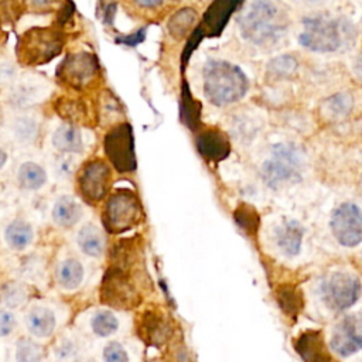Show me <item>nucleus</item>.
Here are the masks:
<instances>
[{
    "instance_id": "obj_5",
    "label": "nucleus",
    "mask_w": 362,
    "mask_h": 362,
    "mask_svg": "<svg viewBox=\"0 0 362 362\" xmlns=\"http://www.w3.org/2000/svg\"><path fill=\"white\" fill-rule=\"evenodd\" d=\"M320 297L327 308L344 311L351 308L362 293L359 277L346 272H332L320 283Z\"/></svg>"
},
{
    "instance_id": "obj_31",
    "label": "nucleus",
    "mask_w": 362,
    "mask_h": 362,
    "mask_svg": "<svg viewBox=\"0 0 362 362\" xmlns=\"http://www.w3.org/2000/svg\"><path fill=\"white\" fill-rule=\"evenodd\" d=\"M195 20H197V16H195L194 10H191V8L180 10L170 20L168 31L171 33V35H174L177 38H181V37H184L189 31V28L195 23Z\"/></svg>"
},
{
    "instance_id": "obj_39",
    "label": "nucleus",
    "mask_w": 362,
    "mask_h": 362,
    "mask_svg": "<svg viewBox=\"0 0 362 362\" xmlns=\"http://www.w3.org/2000/svg\"><path fill=\"white\" fill-rule=\"evenodd\" d=\"M0 156H1V161H0V170L3 171L7 165V151L4 147H1V151H0Z\"/></svg>"
},
{
    "instance_id": "obj_1",
    "label": "nucleus",
    "mask_w": 362,
    "mask_h": 362,
    "mask_svg": "<svg viewBox=\"0 0 362 362\" xmlns=\"http://www.w3.org/2000/svg\"><path fill=\"white\" fill-rule=\"evenodd\" d=\"M240 35L255 47L272 48L288 30V17L274 0H249L236 17Z\"/></svg>"
},
{
    "instance_id": "obj_18",
    "label": "nucleus",
    "mask_w": 362,
    "mask_h": 362,
    "mask_svg": "<svg viewBox=\"0 0 362 362\" xmlns=\"http://www.w3.org/2000/svg\"><path fill=\"white\" fill-rule=\"evenodd\" d=\"M85 280V266L75 256H65L55 266V281L64 291L78 290Z\"/></svg>"
},
{
    "instance_id": "obj_32",
    "label": "nucleus",
    "mask_w": 362,
    "mask_h": 362,
    "mask_svg": "<svg viewBox=\"0 0 362 362\" xmlns=\"http://www.w3.org/2000/svg\"><path fill=\"white\" fill-rule=\"evenodd\" d=\"M297 65H298V62L294 57H291V55H279L267 64V72L273 78L284 79V78L291 76L296 72Z\"/></svg>"
},
{
    "instance_id": "obj_15",
    "label": "nucleus",
    "mask_w": 362,
    "mask_h": 362,
    "mask_svg": "<svg viewBox=\"0 0 362 362\" xmlns=\"http://www.w3.org/2000/svg\"><path fill=\"white\" fill-rule=\"evenodd\" d=\"M82 202L69 194H61L54 198L49 206V216L55 226L69 229L76 226L83 216Z\"/></svg>"
},
{
    "instance_id": "obj_36",
    "label": "nucleus",
    "mask_w": 362,
    "mask_h": 362,
    "mask_svg": "<svg viewBox=\"0 0 362 362\" xmlns=\"http://www.w3.org/2000/svg\"><path fill=\"white\" fill-rule=\"evenodd\" d=\"M280 303L284 311L288 314H296L301 308V297L296 290H286L280 296Z\"/></svg>"
},
{
    "instance_id": "obj_2",
    "label": "nucleus",
    "mask_w": 362,
    "mask_h": 362,
    "mask_svg": "<svg viewBox=\"0 0 362 362\" xmlns=\"http://www.w3.org/2000/svg\"><path fill=\"white\" fill-rule=\"evenodd\" d=\"M249 78L240 66L225 59H208L202 68V90L206 100L218 107L230 106L249 90Z\"/></svg>"
},
{
    "instance_id": "obj_16",
    "label": "nucleus",
    "mask_w": 362,
    "mask_h": 362,
    "mask_svg": "<svg viewBox=\"0 0 362 362\" xmlns=\"http://www.w3.org/2000/svg\"><path fill=\"white\" fill-rule=\"evenodd\" d=\"M74 243L78 250L90 259H100L106 249V239L102 229L92 223H82L74 235Z\"/></svg>"
},
{
    "instance_id": "obj_9",
    "label": "nucleus",
    "mask_w": 362,
    "mask_h": 362,
    "mask_svg": "<svg viewBox=\"0 0 362 362\" xmlns=\"http://www.w3.org/2000/svg\"><path fill=\"white\" fill-rule=\"evenodd\" d=\"M98 72L99 65L92 54L76 52L62 61L57 71V76L66 86L81 90L96 78Z\"/></svg>"
},
{
    "instance_id": "obj_7",
    "label": "nucleus",
    "mask_w": 362,
    "mask_h": 362,
    "mask_svg": "<svg viewBox=\"0 0 362 362\" xmlns=\"http://www.w3.org/2000/svg\"><path fill=\"white\" fill-rule=\"evenodd\" d=\"M329 228L341 246H358L362 242V209L354 202L339 204L331 214Z\"/></svg>"
},
{
    "instance_id": "obj_12",
    "label": "nucleus",
    "mask_w": 362,
    "mask_h": 362,
    "mask_svg": "<svg viewBox=\"0 0 362 362\" xmlns=\"http://www.w3.org/2000/svg\"><path fill=\"white\" fill-rule=\"evenodd\" d=\"M79 189L83 198L100 201L110 185V168L102 160H92L83 165L78 178Z\"/></svg>"
},
{
    "instance_id": "obj_19",
    "label": "nucleus",
    "mask_w": 362,
    "mask_h": 362,
    "mask_svg": "<svg viewBox=\"0 0 362 362\" xmlns=\"http://www.w3.org/2000/svg\"><path fill=\"white\" fill-rule=\"evenodd\" d=\"M51 144L55 151L65 153V154H81L85 148V139L82 130L71 122L59 124L52 136Z\"/></svg>"
},
{
    "instance_id": "obj_33",
    "label": "nucleus",
    "mask_w": 362,
    "mask_h": 362,
    "mask_svg": "<svg viewBox=\"0 0 362 362\" xmlns=\"http://www.w3.org/2000/svg\"><path fill=\"white\" fill-rule=\"evenodd\" d=\"M129 348L120 341H109L100 349L102 362H130Z\"/></svg>"
},
{
    "instance_id": "obj_29",
    "label": "nucleus",
    "mask_w": 362,
    "mask_h": 362,
    "mask_svg": "<svg viewBox=\"0 0 362 362\" xmlns=\"http://www.w3.org/2000/svg\"><path fill=\"white\" fill-rule=\"evenodd\" d=\"M27 298H28V290L21 283L10 281L3 286L1 300H3L4 308H11V310L18 308L25 303Z\"/></svg>"
},
{
    "instance_id": "obj_6",
    "label": "nucleus",
    "mask_w": 362,
    "mask_h": 362,
    "mask_svg": "<svg viewBox=\"0 0 362 362\" xmlns=\"http://www.w3.org/2000/svg\"><path fill=\"white\" fill-rule=\"evenodd\" d=\"M62 37L52 28H33L24 34L18 44V58L28 65L44 64L62 49Z\"/></svg>"
},
{
    "instance_id": "obj_34",
    "label": "nucleus",
    "mask_w": 362,
    "mask_h": 362,
    "mask_svg": "<svg viewBox=\"0 0 362 362\" xmlns=\"http://www.w3.org/2000/svg\"><path fill=\"white\" fill-rule=\"evenodd\" d=\"M59 115L64 116L68 122L75 123V122H82L86 117V109L79 100H61L58 106Z\"/></svg>"
},
{
    "instance_id": "obj_37",
    "label": "nucleus",
    "mask_w": 362,
    "mask_h": 362,
    "mask_svg": "<svg viewBox=\"0 0 362 362\" xmlns=\"http://www.w3.org/2000/svg\"><path fill=\"white\" fill-rule=\"evenodd\" d=\"M133 1L143 8H156L165 3V0H133Z\"/></svg>"
},
{
    "instance_id": "obj_30",
    "label": "nucleus",
    "mask_w": 362,
    "mask_h": 362,
    "mask_svg": "<svg viewBox=\"0 0 362 362\" xmlns=\"http://www.w3.org/2000/svg\"><path fill=\"white\" fill-rule=\"evenodd\" d=\"M51 168H52V174L58 180H64V181L69 180L78 168V161L75 158V154L58 153L51 161Z\"/></svg>"
},
{
    "instance_id": "obj_25",
    "label": "nucleus",
    "mask_w": 362,
    "mask_h": 362,
    "mask_svg": "<svg viewBox=\"0 0 362 362\" xmlns=\"http://www.w3.org/2000/svg\"><path fill=\"white\" fill-rule=\"evenodd\" d=\"M11 355L14 362H42L44 348L35 341V338L21 337L14 342Z\"/></svg>"
},
{
    "instance_id": "obj_27",
    "label": "nucleus",
    "mask_w": 362,
    "mask_h": 362,
    "mask_svg": "<svg viewBox=\"0 0 362 362\" xmlns=\"http://www.w3.org/2000/svg\"><path fill=\"white\" fill-rule=\"evenodd\" d=\"M198 148L202 156L211 160H221L228 154V143L219 133H205L198 139Z\"/></svg>"
},
{
    "instance_id": "obj_3",
    "label": "nucleus",
    "mask_w": 362,
    "mask_h": 362,
    "mask_svg": "<svg viewBox=\"0 0 362 362\" xmlns=\"http://www.w3.org/2000/svg\"><path fill=\"white\" fill-rule=\"evenodd\" d=\"M304 170L305 154L293 141H277L272 144L257 165L262 182L274 191L301 181Z\"/></svg>"
},
{
    "instance_id": "obj_20",
    "label": "nucleus",
    "mask_w": 362,
    "mask_h": 362,
    "mask_svg": "<svg viewBox=\"0 0 362 362\" xmlns=\"http://www.w3.org/2000/svg\"><path fill=\"white\" fill-rule=\"evenodd\" d=\"M296 349L304 362H338L325 348L320 331H307L296 342Z\"/></svg>"
},
{
    "instance_id": "obj_17",
    "label": "nucleus",
    "mask_w": 362,
    "mask_h": 362,
    "mask_svg": "<svg viewBox=\"0 0 362 362\" xmlns=\"http://www.w3.org/2000/svg\"><path fill=\"white\" fill-rule=\"evenodd\" d=\"M34 226L21 218L8 221L3 228V242L13 252H24L34 243Z\"/></svg>"
},
{
    "instance_id": "obj_8",
    "label": "nucleus",
    "mask_w": 362,
    "mask_h": 362,
    "mask_svg": "<svg viewBox=\"0 0 362 362\" xmlns=\"http://www.w3.org/2000/svg\"><path fill=\"white\" fill-rule=\"evenodd\" d=\"M304 235V226L297 219L286 216L274 221L267 229V239L273 249L287 259H293L300 255Z\"/></svg>"
},
{
    "instance_id": "obj_21",
    "label": "nucleus",
    "mask_w": 362,
    "mask_h": 362,
    "mask_svg": "<svg viewBox=\"0 0 362 362\" xmlns=\"http://www.w3.org/2000/svg\"><path fill=\"white\" fill-rule=\"evenodd\" d=\"M86 329L96 338H110L120 329V318L110 308L92 310L86 317Z\"/></svg>"
},
{
    "instance_id": "obj_11",
    "label": "nucleus",
    "mask_w": 362,
    "mask_h": 362,
    "mask_svg": "<svg viewBox=\"0 0 362 362\" xmlns=\"http://www.w3.org/2000/svg\"><path fill=\"white\" fill-rule=\"evenodd\" d=\"M329 348L344 358L362 351V315L349 314L341 318L332 328Z\"/></svg>"
},
{
    "instance_id": "obj_13",
    "label": "nucleus",
    "mask_w": 362,
    "mask_h": 362,
    "mask_svg": "<svg viewBox=\"0 0 362 362\" xmlns=\"http://www.w3.org/2000/svg\"><path fill=\"white\" fill-rule=\"evenodd\" d=\"M106 153L119 171H130L134 168V153L132 133L127 126L116 127L105 141Z\"/></svg>"
},
{
    "instance_id": "obj_28",
    "label": "nucleus",
    "mask_w": 362,
    "mask_h": 362,
    "mask_svg": "<svg viewBox=\"0 0 362 362\" xmlns=\"http://www.w3.org/2000/svg\"><path fill=\"white\" fill-rule=\"evenodd\" d=\"M10 129H11L13 139L20 144L34 143L40 130L37 120L30 116H20L14 119Z\"/></svg>"
},
{
    "instance_id": "obj_10",
    "label": "nucleus",
    "mask_w": 362,
    "mask_h": 362,
    "mask_svg": "<svg viewBox=\"0 0 362 362\" xmlns=\"http://www.w3.org/2000/svg\"><path fill=\"white\" fill-rule=\"evenodd\" d=\"M140 205L137 198L126 191L113 194L105 206V223L112 232H123L139 221Z\"/></svg>"
},
{
    "instance_id": "obj_4",
    "label": "nucleus",
    "mask_w": 362,
    "mask_h": 362,
    "mask_svg": "<svg viewBox=\"0 0 362 362\" xmlns=\"http://www.w3.org/2000/svg\"><path fill=\"white\" fill-rule=\"evenodd\" d=\"M301 27L300 45L318 54L335 52L355 37L354 25L349 21L328 14L307 16L301 20Z\"/></svg>"
},
{
    "instance_id": "obj_24",
    "label": "nucleus",
    "mask_w": 362,
    "mask_h": 362,
    "mask_svg": "<svg viewBox=\"0 0 362 362\" xmlns=\"http://www.w3.org/2000/svg\"><path fill=\"white\" fill-rule=\"evenodd\" d=\"M354 109V96L348 90L337 92L320 105V113L327 122H339L349 116Z\"/></svg>"
},
{
    "instance_id": "obj_41",
    "label": "nucleus",
    "mask_w": 362,
    "mask_h": 362,
    "mask_svg": "<svg viewBox=\"0 0 362 362\" xmlns=\"http://www.w3.org/2000/svg\"><path fill=\"white\" fill-rule=\"evenodd\" d=\"M361 132H362V126H361Z\"/></svg>"
},
{
    "instance_id": "obj_26",
    "label": "nucleus",
    "mask_w": 362,
    "mask_h": 362,
    "mask_svg": "<svg viewBox=\"0 0 362 362\" xmlns=\"http://www.w3.org/2000/svg\"><path fill=\"white\" fill-rule=\"evenodd\" d=\"M52 355L57 362H75L82 355L81 341L72 334H64L57 339Z\"/></svg>"
},
{
    "instance_id": "obj_14",
    "label": "nucleus",
    "mask_w": 362,
    "mask_h": 362,
    "mask_svg": "<svg viewBox=\"0 0 362 362\" xmlns=\"http://www.w3.org/2000/svg\"><path fill=\"white\" fill-rule=\"evenodd\" d=\"M58 321L54 308L47 304H33L24 314V327L35 339H48L54 335Z\"/></svg>"
},
{
    "instance_id": "obj_38",
    "label": "nucleus",
    "mask_w": 362,
    "mask_h": 362,
    "mask_svg": "<svg viewBox=\"0 0 362 362\" xmlns=\"http://www.w3.org/2000/svg\"><path fill=\"white\" fill-rule=\"evenodd\" d=\"M352 72L354 76L358 82L362 83V55H359L355 61H354V66H352Z\"/></svg>"
},
{
    "instance_id": "obj_23",
    "label": "nucleus",
    "mask_w": 362,
    "mask_h": 362,
    "mask_svg": "<svg viewBox=\"0 0 362 362\" xmlns=\"http://www.w3.org/2000/svg\"><path fill=\"white\" fill-rule=\"evenodd\" d=\"M103 296L107 303L127 307L133 304L136 294L129 280L119 272H115L112 276H107L103 287Z\"/></svg>"
},
{
    "instance_id": "obj_35",
    "label": "nucleus",
    "mask_w": 362,
    "mask_h": 362,
    "mask_svg": "<svg viewBox=\"0 0 362 362\" xmlns=\"http://www.w3.org/2000/svg\"><path fill=\"white\" fill-rule=\"evenodd\" d=\"M17 315H16V311L11 310V308H1V313H0V337L3 339L11 337V334L14 332L16 327H17Z\"/></svg>"
},
{
    "instance_id": "obj_22",
    "label": "nucleus",
    "mask_w": 362,
    "mask_h": 362,
    "mask_svg": "<svg viewBox=\"0 0 362 362\" xmlns=\"http://www.w3.org/2000/svg\"><path fill=\"white\" fill-rule=\"evenodd\" d=\"M16 180L20 188L28 192H38L48 184L47 170L37 161L27 160L18 164L16 171Z\"/></svg>"
},
{
    "instance_id": "obj_40",
    "label": "nucleus",
    "mask_w": 362,
    "mask_h": 362,
    "mask_svg": "<svg viewBox=\"0 0 362 362\" xmlns=\"http://www.w3.org/2000/svg\"><path fill=\"white\" fill-rule=\"evenodd\" d=\"M361 263H362V252H361Z\"/></svg>"
}]
</instances>
